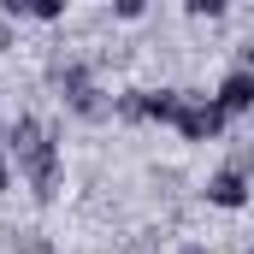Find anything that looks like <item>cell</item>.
Segmentation results:
<instances>
[{"instance_id":"cell-5","label":"cell","mask_w":254,"mask_h":254,"mask_svg":"<svg viewBox=\"0 0 254 254\" xmlns=\"http://www.w3.org/2000/svg\"><path fill=\"white\" fill-rule=\"evenodd\" d=\"M184 101H190V89H178V83H160V89H148V101H142V119H148V125H178Z\"/></svg>"},{"instance_id":"cell-16","label":"cell","mask_w":254,"mask_h":254,"mask_svg":"<svg viewBox=\"0 0 254 254\" xmlns=\"http://www.w3.org/2000/svg\"><path fill=\"white\" fill-rule=\"evenodd\" d=\"M0 154H6V125H0Z\"/></svg>"},{"instance_id":"cell-12","label":"cell","mask_w":254,"mask_h":254,"mask_svg":"<svg viewBox=\"0 0 254 254\" xmlns=\"http://www.w3.org/2000/svg\"><path fill=\"white\" fill-rule=\"evenodd\" d=\"M231 54H237V60H231V65H237V71H254V36H243V42H237Z\"/></svg>"},{"instance_id":"cell-13","label":"cell","mask_w":254,"mask_h":254,"mask_svg":"<svg viewBox=\"0 0 254 254\" xmlns=\"http://www.w3.org/2000/svg\"><path fill=\"white\" fill-rule=\"evenodd\" d=\"M12 48H18V24L0 12V54H12Z\"/></svg>"},{"instance_id":"cell-11","label":"cell","mask_w":254,"mask_h":254,"mask_svg":"<svg viewBox=\"0 0 254 254\" xmlns=\"http://www.w3.org/2000/svg\"><path fill=\"white\" fill-rule=\"evenodd\" d=\"M107 18H119V24H142V18H148V6H142V0H113V6H107Z\"/></svg>"},{"instance_id":"cell-17","label":"cell","mask_w":254,"mask_h":254,"mask_svg":"<svg viewBox=\"0 0 254 254\" xmlns=\"http://www.w3.org/2000/svg\"><path fill=\"white\" fill-rule=\"evenodd\" d=\"M243 254H254V243H249V249H243Z\"/></svg>"},{"instance_id":"cell-1","label":"cell","mask_w":254,"mask_h":254,"mask_svg":"<svg viewBox=\"0 0 254 254\" xmlns=\"http://www.w3.org/2000/svg\"><path fill=\"white\" fill-rule=\"evenodd\" d=\"M12 166H18V178H24V190H30L36 207H54L60 190H65V148H60V130L48 125V130H42V142L24 148Z\"/></svg>"},{"instance_id":"cell-2","label":"cell","mask_w":254,"mask_h":254,"mask_svg":"<svg viewBox=\"0 0 254 254\" xmlns=\"http://www.w3.org/2000/svg\"><path fill=\"white\" fill-rule=\"evenodd\" d=\"M225 125H231V119L213 107V95L190 89V101H184V113H178V125H172V130H178L184 142H225Z\"/></svg>"},{"instance_id":"cell-4","label":"cell","mask_w":254,"mask_h":254,"mask_svg":"<svg viewBox=\"0 0 254 254\" xmlns=\"http://www.w3.org/2000/svg\"><path fill=\"white\" fill-rule=\"evenodd\" d=\"M213 107L225 113V119H249L254 113V71H225L219 83H213Z\"/></svg>"},{"instance_id":"cell-15","label":"cell","mask_w":254,"mask_h":254,"mask_svg":"<svg viewBox=\"0 0 254 254\" xmlns=\"http://www.w3.org/2000/svg\"><path fill=\"white\" fill-rule=\"evenodd\" d=\"M12 190V160H6V154H0V195Z\"/></svg>"},{"instance_id":"cell-8","label":"cell","mask_w":254,"mask_h":254,"mask_svg":"<svg viewBox=\"0 0 254 254\" xmlns=\"http://www.w3.org/2000/svg\"><path fill=\"white\" fill-rule=\"evenodd\" d=\"M225 166H231V172H243V178H254V142H249V136H231Z\"/></svg>"},{"instance_id":"cell-9","label":"cell","mask_w":254,"mask_h":254,"mask_svg":"<svg viewBox=\"0 0 254 254\" xmlns=\"http://www.w3.org/2000/svg\"><path fill=\"white\" fill-rule=\"evenodd\" d=\"M195 24H219V18H231V0H190L184 6Z\"/></svg>"},{"instance_id":"cell-10","label":"cell","mask_w":254,"mask_h":254,"mask_svg":"<svg viewBox=\"0 0 254 254\" xmlns=\"http://www.w3.org/2000/svg\"><path fill=\"white\" fill-rule=\"evenodd\" d=\"M30 24H65L60 0H30Z\"/></svg>"},{"instance_id":"cell-6","label":"cell","mask_w":254,"mask_h":254,"mask_svg":"<svg viewBox=\"0 0 254 254\" xmlns=\"http://www.w3.org/2000/svg\"><path fill=\"white\" fill-rule=\"evenodd\" d=\"M119 254H166V231H160V225L125 231V237H119Z\"/></svg>"},{"instance_id":"cell-3","label":"cell","mask_w":254,"mask_h":254,"mask_svg":"<svg viewBox=\"0 0 254 254\" xmlns=\"http://www.w3.org/2000/svg\"><path fill=\"white\" fill-rule=\"evenodd\" d=\"M201 201H207V207H219V213H243V207L254 201V178L231 172V166H213V172H207V184H201Z\"/></svg>"},{"instance_id":"cell-7","label":"cell","mask_w":254,"mask_h":254,"mask_svg":"<svg viewBox=\"0 0 254 254\" xmlns=\"http://www.w3.org/2000/svg\"><path fill=\"white\" fill-rule=\"evenodd\" d=\"M142 101H148V89H136V83L119 89V95H113V119H119V125H148V119H142Z\"/></svg>"},{"instance_id":"cell-14","label":"cell","mask_w":254,"mask_h":254,"mask_svg":"<svg viewBox=\"0 0 254 254\" xmlns=\"http://www.w3.org/2000/svg\"><path fill=\"white\" fill-rule=\"evenodd\" d=\"M172 254H213V249H207V243H195V237H190V243H178Z\"/></svg>"}]
</instances>
